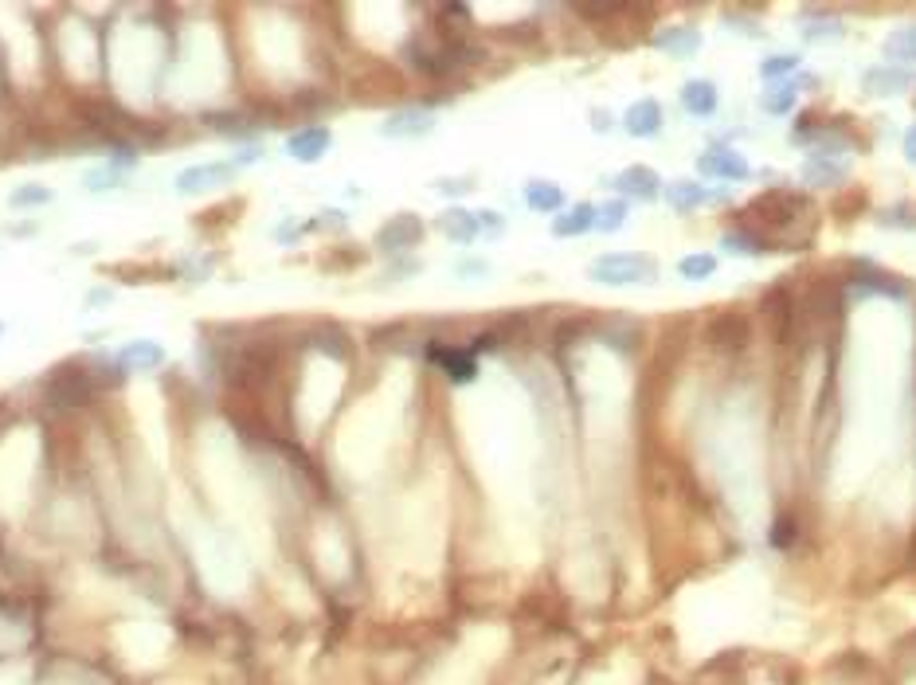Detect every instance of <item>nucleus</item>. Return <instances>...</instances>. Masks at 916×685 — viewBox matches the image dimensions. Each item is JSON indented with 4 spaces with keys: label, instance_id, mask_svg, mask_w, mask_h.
<instances>
[{
    "label": "nucleus",
    "instance_id": "24",
    "mask_svg": "<svg viewBox=\"0 0 916 685\" xmlns=\"http://www.w3.org/2000/svg\"><path fill=\"white\" fill-rule=\"evenodd\" d=\"M678 274H682L686 282H705V278H713V274H717V255H709V251H693V255H686V259L678 263Z\"/></svg>",
    "mask_w": 916,
    "mask_h": 685
},
{
    "label": "nucleus",
    "instance_id": "34",
    "mask_svg": "<svg viewBox=\"0 0 916 685\" xmlns=\"http://www.w3.org/2000/svg\"><path fill=\"white\" fill-rule=\"evenodd\" d=\"M901 149H905V157H909V165H916V122L905 130V141H901Z\"/></svg>",
    "mask_w": 916,
    "mask_h": 685
},
{
    "label": "nucleus",
    "instance_id": "5",
    "mask_svg": "<svg viewBox=\"0 0 916 685\" xmlns=\"http://www.w3.org/2000/svg\"><path fill=\"white\" fill-rule=\"evenodd\" d=\"M329 145H333V134H329V126H306V130H294V134L286 137V157L290 161H298V165H318L321 157L329 153Z\"/></svg>",
    "mask_w": 916,
    "mask_h": 685
},
{
    "label": "nucleus",
    "instance_id": "14",
    "mask_svg": "<svg viewBox=\"0 0 916 685\" xmlns=\"http://www.w3.org/2000/svg\"><path fill=\"white\" fill-rule=\"evenodd\" d=\"M654 47L666 51V55H674V59H689V55L701 51V32L689 28V24H674V28H666V32L654 36Z\"/></svg>",
    "mask_w": 916,
    "mask_h": 685
},
{
    "label": "nucleus",
    "instance_id": "20",
    "mask_svg": "<svg viewBox=\"0 0 916 685\" xmlns=\"http://www.w3.org/2000/svg\"><path fill=\"white\" fill-rule=\"evenodd\" d=\"M795 98H799V87H795L791 79H783V83H772L768 91H760V110H764V114H772V118H779V114H791Z\"/></svg>",
    "mask_w": 916,
    "mask_h": 685
},
{
    "label": "nucleus",
    "instance_id": "21",
    "mask_svg": "<svg viewBox=\"0 0 916 685\" xmlns=\"http://www.w3.org/2000/svg\"><path fill=\"white\" fill-rule=\"evenodd\" d=\"M846 181V165H838V161H826V157H811L807 165H803V184H811V188H830V184Z\"/></svg>",
    "mask_w": 916,
    "mask_h": 685
},
{
    "label": "nucleus",
    "instance_id": "12",
    "mask_svg": "<svg viewBox=\"0 0 916 685\" xmlns=\"http://www.w3.org/2000/svg\"><path fill=\"white\" fill-rule=\"evenodd\" d=\"M623 130L631 137H654L658 130H662V106L654 102V98H639V102H631L627 106V114H623Z\"/></svg>",
    "mask_w": 916,
    "mask_h": 685
},
{
    "label": "nucleus",
    "instance_id": "19",
    "mask_svg": "<svg viewBox=\"0 0 916 685\" xmlns=\"http://www.w3.org/2000/svg\"><path fill=\"white\" fill-rule=\"evenodd\" d=\"M431 357L443 365V372H447L455 384H470V380L478 376V361H474L470 353H462V349H435Z\"/></svg>",
    "mask_w": 916,
    "mask_h": 685
},
{
    "label": "nucleus",
    "instance_id": "1",
    "mask_svg": "<svg viewBox=\"0 0 916 685\" xmlns=\"http://www.w3.org/2000/svg\"><path fill=\"white\" fill-rule=\"evenodd\" d=\"M588 278L599 286H654L658 263L639 251H607L588 263Z\"/></svg>",
    "mask_w": 916,
    "mask_h": 685
},
{
    "label": "nucleus",
    "instance_id": "8",
    "mask_svg": "<svg viewBox=\"0 0 916 685\" xmlns=\"http://www.w3.org/2000/svg\"><path fill=\"white\" fill-rule=\"evenodd\" d=\"M913 83H916V75L909 71V67H889V63L870 67V71L862 75V91L870 94V98H893V94H905Z\"/></svg>",
    "mask_w": 916,
    "mask_h": 685
},
{
    "label": "nucleus",
    "instance_id": "31",
    "mask_svg": "<svg viewBox=\"0 0 916 685\" xmlns=\"http://www.w3.org/2000/svg\"><path fill=\"white\" fill-rule=\"evenodd\" d=\"M259 161H263V145H259V141H251V145H243V149L235 153V169H239V165H259Z\"/></svg>",
    "mask_w": 916,
    "mask_h": 685
},
{
    "label": "nucleus",
    "instance_id": "13",
    "mask_svg": "<svg viewBox=\"0 0 916 685\" xmlns=\"http://www.w3.org/2000/svg\"><path fill=\"white\" fill-rule=\"evenodd\" d=\"M439 231H443L451 243H458V247H470V243L482 235V228H478V212L447 208V212L439 216Z\"/></svg>",
    "mask_w": 916,
    "mask_h": 685
},
{
    "label": "nucleus",
    "instance_id": "16",
    "mask_svg": "<svg viewBox=\"0 0 916 685\" xmlns=\"http://www.w3.org/2000/svg\"><path fill=\"white\" fill-rule=\"evenodd\" d=\"M662 192H666V204H670L674 212H693L697 204L717 200L705 184H697V181H670V184H662Z\"/></svg>",
    "mask_w": 916,
    "mask_h": 685
},
{
    "label": "nucleus",
    "instance_id": "4",
    "mask_svg": "<svg viewBox=\"0 0 916 685\" xmlns=\"http://www.w3.org/2000/svg\"><path fill=\"white\" fill-rule=\"evenodd\" d=\"M611 188L623 196V200H658L662 196V177L650 169V165H627L623 173L611 177Z\"/></svg>",
    "mask_w": 916,
    "mask_h": 685
},
{
    "label": "nucleus",
    "instance_id": "32",
    "mask_svg": "<svg viewBox=\"0 0 916 685\" xmlns=\"http://www.w3.org/2000/svg\"><path fill=\"white\" fill-rule=\"evenodd\" d=\"M435 192H447V196H462V192H470V181H462V177H443V181H435Z\"/></svg>",
    "mask_w": 916,
    "mask_h": 685
},
{
    "label": "nucleus",
    "instance_id": "23",
    "mask_svg": "<svg viewBox=\"0 0 916 685\" xmlns=\"http://www.w3.org/2000/svg\"><path fill=\"white\" fill-rule=\"evenodd\" d=\"M118 184H126V173L122 169H114L110 161L106 165H98V169H91V173H83V192H114Z\"/></svg>",
    "mask_w": 916,
    "mask_h": 685
},
{
    "label": "nucleus",
    "instance_id": "2",
    "mask_svg": "<svg viewBox=\"0 0 916 685\" xmlns=\"http://www.w3.org/2000/svg\"><path fill=\"white\" fill-rule=\"evenodd\" d=\"M235 161H204V165H188L173 177V188L181 196H204L212 188H224V184L235 181Z\"/></svg>",
    "mask_w": 916,
    "mask_h": 685
},
{
    "label": "nucleus",
    "instance_id": "35",
    "mask_svg": "<svg viewBox=\"0 0 916 685\" xmlns=\"http://www.w3.org/2000/svg\"><path fill=\"white\" fill-rule=\"evenodd\" d=\"M110 298H114L110 290H91V294H87V306H98V302H110Z\"/></svg>",
    "mask_w": 916,
    "mask_h": 685
},
{
    "label": "nucleus",
    "instance_id": "30",
    "mask_svg": "<svg viewBox=\"0 0 916 685\" xmlns=\"http://www.w3.org/2000/svg\"><path fill=\"white\" fill-rule=\"evenodd\" d=\"M478 228H482V235H502V231H505L502 212H494V208H482V212H478Z\"/></svg>",
    "mask_w": 916,
    "mask_h": 685
},
{
    "label": "nucleus",
    "instance_id": "22",
    "mask_svg": "<svg viewBox=\"0 0 916 685\" xmlns=\"http://www.w3.org/2000/svg\"><path fill=\"white\" fill-rule=\"evenodd\" d=\"M51 200H55V192L44 188V184H20V188L8 192V204H12L16 212H24V208H44Z\"/></svg>",
    "mask_w": 916,
    "mask_h": 685
},
{
    "label": "nucleus",
    "instance_id": "27",
    "mask_svg": "<svg viewBox=\"0 0 916 685\" xmlns=\"http://www.w3.org/2000/svg\"><path fill=\"white\" fill-rule=\"evenodd\" d=\"M877 228H897V231H916V212L909 204H893L877 212Z\"/></svg>",
    "mask_w": 916,
    "mask_h": 685
},
{
    "label": "nucleus",
    "instance_id": "17",
    "mask_svg": "<svg viewBox=\"0 0 916 685\" xmlns=\"http://www.w3.org/2000/svg\"><path fill=\"white\" fill-rule=\"evenodd\" d=\"M881 55L889 59V67H909V63H916V24H905V28H897L893 36H885V44H881Z\"/></svg>",
    "mask_w": 916,
    "mask_h": 685
},
{
    "label": "nucleus",
    "instance_id": "36",
    "mask_svg": "<svg viewBox=\"0 0 916 685\" xmlns=\"http://www.w3.org/2000/svg\"><path fill=\"white\" fill-rule=\"evenodd\" d=\"M0 337H4V321H0Z\"/></svg>",
    "mask_w": 916,
    "mask_h": 685
},
{
    "label": "nucleus",
    "instance_id": "29",
    "mask_svg": "<svg viewBox=\"0 0 916 685\" xmlns=\"http://www.w3.org/2000/svg\"><path fill=\"white\" fill-rule=\"evenodd\" d=\"M455 274L458 278H486L490 274V259H458Z\"/></svg>",
    "mask_w": 916,
    "mask_h": 685
},
{
    "label": "nucleus",
    "instance_id": "3",
    "mask_svg": "<svg viewBox=\"0 0 916 685\" xmlns=\"http://www.w3.org/2000/svg\"><path fill=\"white\" fill-rule=\"evenodd\" d=\"M435 114L423 110V106H408V110H396L380 122V137H392V141H415V137L435 134Z\"/></svg>",
    "mask_w": 916,
    "mask_h": 685
},
{
    "label": "nucleus",
    "instance_id": "33",
    "mask_svg": "<svg viewBox=\"0 0 916 685\" xmlns=\"http://www.w3.org/2000/svg\"><path fill=\"white\" fill-rule=\"evenodd\" d=\"M611 126H615V122H611V114L596 106V110H592V130H596V134H611Z\"/></svg>",
    "mask_w": 916,
    "mask_h": 685
},
{
    "label": "nucleus",
    "instance_id": "11",
    "mask_svg": "<svg viewBox=\"0 0 916 685\" xmlns=\"http://www.w3.org/2000/svg\"><path fill=\"white\" fill-rule=\"evenodd\" d=\"M592 228H596V204H588V200H580V204H572V208L552 216V235L556 239H576V235H588Z\"/></svg>",
    "mask_w": 916,
    "mask_h": 685
},
{
    "label": "nucleus",
    "instance_id": "18",
    "mask_svg": "<svg viewBox=\"0 0 916 685\" xmlns=\"http://www.w3.org/2000/svg\"><path fill=\"white\" fill-rule=\"evenodd\" d=\"M799 32H803L807 44H823V40H842L846 36V24L838 16H830V12H807Z\"/></svg>",
    "mask_w": 916,
    "mask_h": 685
},
{
    "label": "nucleus",
    "instance_id": "25",
    "mask_svg": "<svg viewBox=\"0 0 916 685\" xmlns=\"http://www.w3.org/2000/svg\"><path fill=\"white\" fill-rule=\"evenodd\" d=\"M795 71H799V55H787V51L768 55V59L760 63V79H768V83H783V79H791Z\"/></svg>",
    "mask_w": 916,
    "mask_h": 685
},
{
    "label": "nucleus",
    "instance_id": "6",
    "mask_svg": "<svg viewBox=\"0 0 916 685\" xmlns=\"http://www.w3.org/2000/svg\"><path fill=\"white\" fill-rule=\"evenodd\" d=\"M697 173L701 177H717V181H748V161H744V153H736V149H709V153H701L697 157Z\"/></svg>",
    "mask_w": 916,
    "mask_h": 685
},
{
    "label": "nucleus",
    "instance_id": "15",
    "mask_svg": "<svg viewBox=\"0 0 916 685\" xmlns=\"http://www.w3.org/2000/svg\"><path fill=\"white\" fill-rule=\"evenodd\" d=\"M717 102H721V94H717V87L709 79H689V83H682V106H686L693 118H713L717 114Z\"/></svg>",
    "mask_w": 916,
    "mask_h": 685
},
{
    "label": "nucleus",
    "instance_id": "9",
    "mask_svg": "<svg viewBox=\"0 0 916 685\" xmlns=\"http://www.w3.org/2000/svg\"><path fill=\"white\" fill-rule=\"evenodd\" d=\"M165 361H169L165 345H161V341H149V337H134V341H126V345L118 349V365L122 368L153 372V368H161Z\"/></svg>",
    "mask_w": 916,
    "mask_h": 685
},
{
    "label": "nucleus",
    "instance_id": "26",
    "mask_svg": "<svg viewBox=\"0 0 916 685\" xmlns=\"http://www.w3.org/2000/svg\"><path fill=\"white\" fill-rule=\"evenodd\" d=\"M623 224H627V200H607V204L596 208V231L611 235V231H619Z\"/></svg>",
    "mask_w": 916,
    "mask_h": 685
},
{
    "label": "nucleus",
    "instance_id": "28",
    "mask_svg": "<svg viewBox=\"0 0 916 685\" xmlns=\"http://www.w3.org/2000/svg\"><path fill=\"white\" fill-rule=\"evenodd\" d=\"M721 247H725V255H764V243L760 239H752V235H740V231H729V235H721Z\"/></svg>",
    "mask_w": 916,
    "mask_h": 685
},
{
    "label": "nucleus",
    "instance_id": "7",
    "mask_svg": "<svg viewBox=\"0 0 916 685\" xmlns=\"http://www.w3.org/2000/svg\"><path fill=\"white\" fill-rule=\"evenodd\" d=\"M419 239H423V224H419V216H412V212L392 216L384 228L376 231V247H380V251H388V255L408 251V247H415Z\"/></svg>",
    "mask_w": 916,
    "mask_h": 685
},
{
    "label": "nucleus",
    "instance_id": "10",
    "mask_svg": "<svg viewBox=\"0 0 916 685\" xmlns=\"http://www.w3.org/2000/svg\"><path fill=\"white\" fill-rule=\"evenodd\" d=\"M521 196H525V204H529L533 212H541V216H556V212H564V204H568L564 188H560L556 181H545V177L525 181Z\"/></svg>",
    "mask_w": 916,
    "mask_h": 685
}]
</instances>
